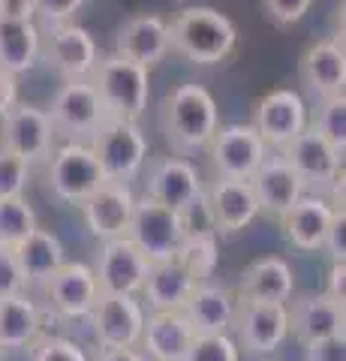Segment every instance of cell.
Listing matches in <instances>:
<instances>
[{
    "instance_id": "4fadbf2b",
    "label": "cell",
    "mask_w": 346,
    "mask_h": 361,
    "mask_svg": "<svg viewBox=\"0 0 346 361\" xmlns=\"http://www.w3.org/2000/svg\"><path fill=\"white\" fill-rule=\"evenodd\" d=\"M94 337L103 349H124L136 346L142 341V325L144 310L136 301V295H111L99 292V298L91 310Z\"/></svg>"
},
{
    "instance_id": "6da1fadb",
    "label": "cell",
    "mask_w": 346,
    "mask_h": 361,
    "mask_svg": "<svg viewBox=\"0 0 346 361\" xmlns=\"http://www.w3.org/2000/svg\"><path fill=\"white\" fill-rule=\"evenodd\" d=\"M172 51L196 66H217L235 51L238 30L214 6H184L169 25Z\"/></svg>"
},
{
    "instance_id": "9a60e30c",
    "label": "cell",
    "mask_w": 346,
    "mask_h": 361,
    "mask_svg": "<svg viewBox=\"0 0 346 361\" xmlns=\"http://www.w3.org/2000/svg\"><path fill=\"white\" fill-rule=\"evenodd\" d=\"M132 208H136V196H132L130 184H124V180H103V184L82 202L87 229H91V235L99 241L127 235L130 220H132Z\"/></svg>"
},
{
    "instance_id": "9c48e42d",
    "label": "cell",
    "mask_w": 346,
    "mask_h": 361,
    "mask_svg": "<svg viewBox=\"0 0 346 361\" xmlns=\"http://www.w3.org/2000/svg\"><path fill=\"white\" fill-rule=\"evenodd\" d=\"M208 151L217 178L250 180V175L268 157V145L253 123H226V127H217L214 139L208 142Z\"/></svg>"
},
{
    "instance_id": "8992f818",
    "label": "cell",
    "mask_w": 346,
    "mask_h": 361,
    "mask_svg": "<svg viewBox=\"0 0 346 361\" xmlns=\"http://www.w3.org/2000/svg\"><path fill=\"white\" fill-rule=\"evenodd\" d=\"M106 180L97 157L87 142H63L51 154L49 163V187L66 205H82L94 190Z\"/></svg>"
},
{
    "instance_id": "5b68a950",
    "label": "cell",
    "mask_w": 346,
    "mask_h": 361,
    "mask_svg": "<svg viewBox=\"0 0 346 361\" xmlns=\"http://www.w3.org/2000/svg\"><path fill=\"white\" fill-rule=\"evenodd\" d=\"M49 118L54 135H63L66 142H82L91 139L109 115L91 78H66V85L51 99Z\"/></svg>"
},
{
    "instance_id": "30bf717a",
    "label": "cell",
    "mask_w": 346,
    "mask_h": 361,
    "mask_svg": "<svg viewBox=\"0 0 346 361\" xmlns=\"http://www.w3.org/2000/svg\"><path fill=\"white\" fill-rule=\"evenodd\" d=\"M54 127L46 109L33 103H16L0 118V148L13 151L27 163H39L51 154Z\"/></svg>"
},
{
    "instance_id": "2e32d148",
    "label": "cell",
    "mask_w": 346,
    "mask_h": 361,
    "mask_svg": "<svg viewBox=\"0 0 346 361\" xmlns=\"http://www.w3.org/2000/svg\"><path fill=\"white\" fill-rule=\"evenodd\" d=\"M49 298V307L61 313L63 319H82L91 316L94 304L99 298V286L94 277V268L85 262H63L54 274L42 283Z\"/></svg>"
},
{
    "instance_id": "f35d334b",
    "label": "cell",
    "mask_w": 346,
    "mask_h": 361,
    "mask_svg": "<svg viewBox=\"0 0 346 361\" xmlns=\"http://www.w3.org/2000/svg\"><path fill=\"white\" fill-rule=\"evenodd\" d=\"M85 6V0H33V16L46 21V27L73 21L75 13Z\"/></svg>"
},
{
    "instance_id": "8fae6325",
    "label": "cell",
    "mask_w": 346,
    "mask_h": 361,
    "mask_svg": "<svg viewBox=\"0 0 346 361\" xmlns=\"http://www.w3.org/2000/svg\"><path fill=\"white\" fill-rule=\"evenodd\" d=\"M283 157L298 172L304 190H331L340 178L343 151H338L331 142H326L314 127H304L289 145H283Z\"/></svg>"
},
{
    "instance_id": "1f68e13d",
    "label": "cell",
    "mask_w": 346,
    "mask_h": 361,
    "mask_svg": "<svg viewBox=\"0 0 346 361\" xmlns=\"http://www.w3.org/2000/svg\"><path fill=\"white\" fill-rule=\"evenodd\" d=\"M37 226V211L30 208L25 196L0 199V244L4 247H16L18 241H25Z\"/></svg>"
},
{
    "instance_id": "277c9868",
    "label": "cell",
    "mask_w": 346,
    "mask_h": 361,
    "mask_svg": "<svg viewBox=\"0 0 346 361\" xmlns=\"http://www.w3.org/2000/svg\"><path fill=\"white\" fill-rule=\"evenodd\" d=\"M91 151L99 169H103L106 180L130 184L142 172L144 160H148V139H144L136 121L106 118L91 135Z\"/></svg>"
},
{
    "instance_id": "d6986e66",
    "label": "cell",
    "mask_w": 346,
    "mask_h": 361,
    "mask_svg": "<svg viewBox=\"0 0 346 361\" xmlns=\"http://www.w3.org/2000/svg\"><path fill=\"white\" fill-rule=\"evenodd\" d=\"M46 49H49V61L63 78H91L97 70L99 61L97 39L91 37V30H85L75 21L51 25Z\"/></svg>"
},
{
    "instance_id": "7a4b0ae2",
    "label": "cell",
    "mask_w": 346,
    "mask_h": 361,
    "mask_svg": "<svg viewBox=\"0 0 346 361\" xmlns=\"http://www.w3.org/2000/svg\"><path fill=\"white\" fill-rule=\"evenodd\" d=\"M220 127V111L214 97L202 85H178L163 99V133L169 145L181 154L208 148Z\"/></svg>"
},
{
    "instance_id": "bcb514c9",
    "label": "cell",
    "mask_w": 346,
    "mask_h": 361,
    "mask_svg": "<svg viewBox=\"0 0 346 361\" xmlns=\"http://www.w3.org/2000/svg\"><path fill=\"white\" fill-rule=\"evenodd\" d=\"M97 361H144V355L136 353V346H124V349H103V355Z\"/></svg>"
},
{
    "instance_id": "ac0fdd59",
    "label": "cell",
    "mask_w": 346,
    "mask_h": 361,
    "mask_svg": "<svg viewBox=\"0 0 346 361\" xmlns=\"http://www.w3.org/2000/svg\"><path fill=\"white\" fill-rule=\"evenodd\" d=\"M250 187L256 202H259V214H271V217H283L304 193L298 172L283 154H268L250 175Z\"/></svg>"
},
{
    "instance_id": "d4e9b609",
    "label": "cell",
    "mask_w": 346,
    "mask_h": 361,
    "mask_svg": "<svg viewBox=\"0 0 346 361\" xmlns=\"http://www.w3.org/2000/svg\"><path fill=\"white\" fill-rule=\"evenodd\" d=\"M292 295H295V274L280 256H262L244 268L241 283H238V298L289 304Z\"/></svg>"
},
{
    "instance_id": "f1b7e54d",
    "label": "cell",
    "mask_w": 346,
    "mask_h": 361,
    "mask_svg": "<svg viewBox=\"0 0 346 361\" xmlns=\"http://www.w3.org/2000/svg\"><path fill=\"white\" fill-rule=\"evenodd\" d=\"M196 283L199 280L172 256L163 262H151L148 277L142 283V295L151 310H181Z\"/></svg>"
},
{
    "instance_id": "ba28073f",
    "label": "cell",
    "mask_w": 346,
    "mask_h": 361,
    "mask_svg": "<svg viewBox=\"0 0 346 361\" xmlns=\"http://www.w3.org/2000/svg\"><path fill=\"white\" fill-rule=\"evenodd\" d=\"M232 331L238 334V346L253 355L277 353L289 337V304H268V301H244L235 304Z\"/></svg>"
},
{
    "instance_id": "f546056e",
    "label": "cell",
    "mask_w": 346,
    "mask_h": 361,
    "mask_svg": "<svg viewBox=\"0 0 346 361\" xmlns=\"http://www.w3.org/2000/svg\"><path fill=\"white\" fill-rule=\"evenodd\" d=\"M39 27L33 21L0 18V70L25 75L39 58Z\"/></svg>"
},
{
    "instance_id": "60d3db41",
    "label": "cell",
    "mask_w": 346,
    "mask_h": 361,
    "mask_svg": "<svg viewBox=\"0 0 346 361\" xmlns=\"http://www.w3.org/2000/svg\"><path fill=\"white\" fill-rule=\"evenodd\" d=\"M322 250L328 253L331 262H340V259H346V211L343 208H334V217L328 223Z\"/></svg>"
},
{
    "instance_id": "83f0119b",
    "label": "cell",
    "mask_w": 346,
    "mask_h": 361,
    "mask_svg": "<svg viewBox=\"0 0 346 361\" xmlns=\"http://www.w3.org/2000/svg\"><path fill=\"white\" fill-rule=\"evenodd\" d=\"M13 256H16V265H18V274L25 286H42L66 262L61 238L49 229H39V226L25 241H18L13 247Z\"/></svg>"
},
{
    "instance_id": "3957f363",
    "label": "cell",
    "mask_w": 346,
    "mask_h": 361,
    "mask_svg": "<svg viewBox=\"0 0 346 361\" xmlns=\"http://www.w3.org/2000/svg\"><path fill=\"white\" fill-rule=\"evenodd\" d=\"M99 99L106 106L109 118L121 121H139L148 109L151 97V70L136 61H127L121 54L97 61V70L91 75Z\"/></svg>"
},
{
    "instance_id": "52a82bcc",
    "label": "cell",
    "mask_w": 346,
    "mask_h": 361,
    "mask_svg": "<svg viewBox=\"0 0 346 361\" xmlns=\"http://www.w3.org/2000/svg\"><path fill=\"white\" fill-rule=\"evenodd\" d=\"M127 235L144 253L148 262H163V259H172L178 253V247H181L184 220L178 211L142 196V199H136V208H132V220H130Z\"/></svg>"
},
{
    "instance_id": "836d02e7",
    "label": "cell",
    "mask_w": 346,
    "mask_h": 361,
    "mask_svg": "<svg viewBox=\"0 0 346 361\" xmlns=\"http://www.w3.org/2000/svg\"><path fill=\"white\" fill-rule=\"evenodd\" d=\"M322 139L331 142L338 151L346 148V97H328L322 99V106L316 111V121L310 123Z\"/></svg>"
},
{
    "instance_id": "7c38bea8",
    "label": "cell",
    "mask_w": 346,
    "mask_h": 361,
    "mask_svg": "<svg viewBox=\"0 0 346 361\" xmlns=\"http://www.w3.org/2000/svg\"><path fill=\"white\" fill-rule=\"evenodd\" d=\"M151 262L144 259V253L132 244L130 235L121 238H109L99 247L97 256V286L99 292H111V295H136L142 292V283L148 277Z\"/></svg>"
},
{
    "instance_id": "484cf974",
    "label": "cell",
    "mask_w": 346,
    "mask_h": 361,
    "mask_svg": "<svg viewBox=\"0 0 346 361\" xmlns=\"http://www.w3.org/2000/svg\"><path fill=\"white\" fill-rule=\"evenodd\" d=\"M289 331H295L301 343L319 341V337L346 334V316L343 304L328 298L326 292H314L292 304L289 310Z\"/></svg>"
},
{
    "instance_id": "4dcf8cb0",
    "label": "cell",
    "mask_w": 346,
    "mask_h": 361,
    "mask_svg": "<svg viewBox=\"0 0 346 361\" xmlns=\"http://www.w3.org/2000/svg\"><path fill=\"white\" fill-rule=\"evenodd\" d=\"M42 319L30 298L21 292L0 295V349H25L39 337Z\"/></svg>"
},
{
    "instance_id": "ffe728a7",
    "label": "cell",
    "mask_w": 346,
    "mask_h": 361,
    "mask_svg": "<svg viewBox=\"0 0 346 361\" xmlns=\"http://www.w3.org/2000/svg\"><path fill=\"white\" fill-rule=\"evenodd\" d=\"M172 39H169V21L160 16H136L124 21V27L115 37V54L127 61H136L142 66H157L169 58Z\"/></svg>"
},
{
    "instance_id": "4316f807",
    "label": "cell",
    "mask_w": 346,
    "mask_h": 361,
    "mask_svg": "<svg viewBox=\"0 0 346 361\" xmlns=\"http://www.w3.org/2000/svg\"><path fill=\"white\" fill-rule=\"evenodd\" d=\"M331 217H334V208L322 196L301 193V199L280 217L286 241L292 244L295 250H304V253L322 250V241H326Z\"/></svg>"
},
{
    "instance_id": "e0dca14e",
    "label": "cell",
    "mask_w": 346,
    "mask_h": 361,
    "mask_svg": "<svg viewBox=\"0 0 346 361\" xmlns=\"http://www.w3.org/2000/svg\"><path fill=\"white\" fill-rule=\"evenodd\" d=\"M202 193H205L202 178H199L196 166L184 160V157H163V160H157L148 172V184H144V196L178 214L187 205H193Z\"/></svg>"
},
{
    "instance_id": "d6a6232c",
    "label": "cell",
    "mask_w": 346,
    "mask_h": 361,
    "mask_svg": "<svg viewBox=\"0 0 346 361\" xmlns=\"http://www.w3.org/2000/svg\"><path fill=\"white\" fill-rule=\"evenodd\" d=\"M175 259L196 280H208L217 265V235H184Z\"/></svg>"
},
{
    "instance_id": "8d00e7d4",
    "label": "cell",
    "mask_w": 346,
    "mask_h": 361,
    "mask_svg": "<svg viewBox=\"0 0 346 361\" xmlns=\"http://www.w3.org/2000/svg\"><path fill=\"white\" fill-rule=\"evenodd\" d=\"M33 346V361H87L82 346L66 341V337H37Z\"/></svg>"
},
{
    "instance_id": "e575fe53",
    "label": "cell",
    "mask_w": 346,
    "mask_h": 361,
    "mask_svg": "<svg viewBox=\"0 0 346 361\" xmlns=\"http://www.w3.org/2000/svg\"><path fill=\"white\" fill-rule=\"evenodd\" d=\"M184 361H241V349L229 334H196Z\"/></svg>"
},
{
    "instance_id": "7bdbcfd3",
    "label": "cell",
    "mask_w": 346,
    "mask_h": 361,
    "mask_svg": "<svg viewBox=\"0 0 346 361\" xmlns=\"http://www.w3.org/2000/svg\"><path fill=\"white\" fill-rule=\"evenodd\" d=\"M326 295L334 301H346V259L340 262H331L328 268V280H326Z\"/></svg>"
},
{
    "instance_id": "603a6c76",
    "label": "cell",
    "mask_w": 346,
    "mask_h": 361,
    "mask_svg": "<svg viewBox=\"0 0 346 361\" xmlns=\"http://www.w3.org/2000/svg\"><path fill=\"white\" fill-rule=\"evenodd\" d=\"M301 82L319 99L340 97L346 87V54L338 39H319L301 54Z\"/></svg>"
},
{
    "instance_id": "b9f144b4",
    "label": "cell",
    "mask_w": 346,
    "mask_h": 361,
    "mask_svg": "<svg viewBox=\"0 0 346 361\" xmlns=\"http://www.w3.org/2000/svg\"><path fill=\"white\" fill-rule=\"evenodd\" d=\"M21 289H25V283H21L13 247L0 244V295H16V292H21Z\"/></svg>"
},
{
    "instance_id": "cb8c5ba5",
    "label": "cell",
    "mask_w": 346,
    "mask_h": 361,
    "mask_svg": "<svg viewBox=\"0 0 346 361\" xmlns=\"http://www.w3.org/2000/svg\"><path fill=\"white\" fill-rule=\"evenodd\" d=\"M193 329L181 310H151L142 325V346L151 361H184L193 343Z\"/></svg>"
},
{
    "instance_id": "f6af8a7d",
    "label": "cell",
    "mask_w": 346,
    "mask_h": 361,
    "mask_svg": "<svg viewBox=\"0 0 346 361\" xmlns=\"http://www.w3.org/2000/svg\"><path fill=\"white\" fill-rule=\"evenodd\" d=\"M0 18L33 21V0H0Z\"/></svg>"
},
{
    "instance_id": "d590c367",
    "label": "cell",
    "mask_w": 346,
    "mask_h": 361,
    "mask_svg": "<svg viewBox=\"0 0 346 361\" xmlns=\"http://www.w3.org/2000/svg\"><path fill=\"white\" fill-rule=\"evenodd\" d=\"M30 180V163L16 157L13 151L0 148V199L25 196Z\"/></svg>"
},
{
    "instance_id": "44dd1931",
    "label": "cell",
    "mask_w": 346,
    "mask_h": 361,
    "mask_svg": "<svg viewBox=\"0 0 346 361\" xmlns=\"http://www.w3.org/2000/svg\"><path fill=\"white\" fill-rule=\"evenodd\" d=\"M208 211L214 217V229L223 235H235L259 217V202L253 196L250 180L217 178L208 187Z\"/></svg>"
},
{
    "instance_id": "ee69618b",
    "label": "cell",
    "mask_w": 346,
    "mask_h": 361,
    "mask_svg": "<svg viewBox=\"0 0 346 361\" xmlns=\"http://www.w3.org/2000/svg\"><path fill=\"white\" fill-rule=\"evenodd\" d=\"M18 103V75L0 70V118Z\"/></svg>"
},
{
    "instance_id": "74e56055",
    "label": "cell",
    "mask_w": 346,
    "mask_h": 361,
    "mask_svg": "<svg viewBox=\"0 0 346 361\" xmlns=\"http://www.w3.org/2000/svg\"><path fill=\"white\" fill-rule=\"evenodd\" d=\"M314 0H262L265 16L274 21L277 27H292L310 13Z\"/></svg>"
},
{
    "instance_id": "5bb4252c",
    "label": "cell",
    "mask_w": 346,
    "mask_h": 361,
    "mask_svg": "<svg viewBox=\"0 0 346 361\" xmlns=\"http://www.w3.org/2000/svg\"><path fill=\"white\" fill-rule=\"evenodd\" d=\"M253 127L268 148H283L307 127V106L298 90H271L265 94L253 111Z\"/></svg>"
},
{
    "instance_id": "7dc6e473",
    "label": "cell",
    "mask_w": 346,
    "mask_h": 361,
    "mask_svg": "<svg viewBox=\"0 0 346 361\" xmlns=\"http://www.w3.org/2000/svg\"><path fill=\"white\" fill-rule=\"evenodd\" d=\"M0 355H4V349H0Z\"/></svg>"
},
{
    "instance_id": "7402d4cb",
    "label": "cell",
    "mask_w": 346,
    "mask_h": 361,
    "mask_svg": "<svg viewBox=\"0 0 346 361\" xmlns=\"http://www.w3.org/2000/svg\"><path fill=\"white\" fill-rule=\"evenodd\" d=\"M235 304L238 298L226 286L211 283V280H199L190 289L181 313L187 316L193 334H229L232 319H235Z\"/></svg>"
},
{
    "instance_id": "ab89813d",
    "label": "cell",
    "mask_w": 346,
    "mask_h": 361,
    "mask_svg": "<svg viewBox=\"0 0 346 361\" xmlns=\"http://www.w3.org/2000/svg\"><path fill=\"white\" fill-rule=\"evenodd\" d=\"M304 361H346V334L304 343Z\"/></svg>"
}]
</instances>
